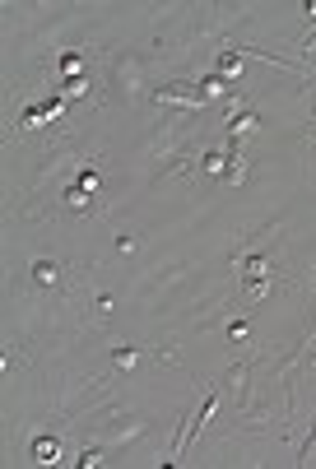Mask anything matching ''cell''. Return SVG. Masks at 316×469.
<instances>
[{
  "instance_id": "cell-20",
  "label": "cell",
  "mask_w": 316,
  "mask_h": 469,
  "mask_svg": "<svg viewBox=\"0 0 316 469\" xmlns=\"http://www.w3.org/2000/svg\"><path fill=\"white\" fill-rule=\"evenodd\" d=\"M303 56H316V33L307 38V47H303Z\"/></svg>"
},
{
  "instance_id": "cell-3",
  "label": "cell",
  "mask_w": 316,
  "mask_h": 469,
  "mask_svg": "<svg viewBox=\"0 0 316 469\" xmlns=\"http://www.w3.org/2000/svg\"><path fill=\"white\" fill-rule=\"evenodd\" d=\"M224 177H228V186H242L251 177V158L242 154V149H228V172Z\"/></svg>"
},
{
  "instance_id": "cell-12",
  "label": "cell",
  "mask_w": 316,
  "mask_h": 469,
  "mask_svg": "<svg viewBox=\"0 0 316 469\" xmlns=\"http://www.w3.org/2000/svg\"><path fill=\"white\" fill-rule=\"evenodd\" d=\"M112 363H117V367H135V363H140V349H131V344H117V349H112Z\"/></svg>"
},
{
  "instance_id": "cell-2",
  "label": "cell",
  "mask_w": 316,
  "mask_h": 469,
  "mask_svg": "<svg viewBox=\"0 0 316 469\" xmlns=\"http://www.w3.org/2000/svg\"><path fill=\"white\" fill-rule=\"evenodd\" d=\"M237 107V103H233ZM261 131V117L251 112V107H237L233 121H228V149H242V140H251V135Z\"/></svg>"
},
{
  "instance_id": "cell-14",
  "label": "cell",
  "mask_w": 316,
  "mask_h": 469,
  "mask_svg": "<svg viewBox=\"0 0 316 469\" xmlns=\"http://www.w3.org/2000/svg\"><path fill=\"white\" fill-rule=\"evenodd\" d=\"M79 469H93V465H103V451H98V446H89V451H84V456L75 460Z\"/></svg>"
},
{
  "instance_id": "cell-11",
  "label": "cell",
  "mask_w": 316,
  "mask_h": 469,
  "mask_svg": "<svg viewBox=\"0 0 316 469\" xmlns=\"http://www.w3.org/2000/svg\"><path fill=\"white\" fill-rule=\"evenodd\" d=\"M270 288H275V279H261V284H247V293H242V302H247V307H261Z\"/></svg>"
},
{
  "instance_id": "cell-5",
  "label": "cell",
  "mask_w": 316,
  "mask_h": 469,
  "mask_svg": "<svg viewBox=\"0 0 316 469\" xmlns=\"http://www.w3.org/2000/svg\"><path fill=\"white\" fill-rule=\"evenodd\" d=\"M66 205L75 209V214H98V200H93V191H84V186H70Z\"/></svg>"
},
{
  "instance_id": "cell-18",
  "label": "cell",
  "mask_w": 316,
  "mask_h": 469,
  "mask_svg": "<svg viewBox=\"0 0 316 469\" xmlns=\"http://www.w3.org/2000/svg\"><path fill=\"white\" fill-rule=\"evenodd\" d=\"M117 251H121V256H131V251H135V237L121 233V237H117Z\"/></svg>"
},
{
  "instance_id": "cell-17",
  "label": "cell",
  "mask_w": 316,
  "mask_h": 469,
  "mask_svg": "<svg viewBox=\"0 0 316 469\" xmlns=\"http://www.w3.org/2000/svg\"><path fill=\"white\" fill-rule=\"evenodd\" d=\"M66 93H70V98H84V93H89V84H84V79H70Z\"/></svg>"
},
{
  "instance_id": "cell-15",
  "label": "cell",
  "mask_w": 316,
  "mask_h": 469,
  "mask_svg": "<svg viewBox=\"0 0 316 469\" xmlns=\"http://www.w3.org/2000/svg\"><path fill=\"white\" fill-rule=\"evenodd\" d=\"M79 70H84V61H79V56H61V75H70V79H75Z\"/></svg>"
},
{
  "instance_id": "cell-19",
  "label": "cell",
  "mask_w": 316,
  "mask_h": 469,
  "mask_svg": "<svg viewBox=\"0 0 316 469\" xmlns=\"http://www.w3.org/2000/svg\"><path fill=\"white\" fill-rule=\"evenodd\" d=\"M303 14H307V19L316 24V0H307V5H303Z\"/></svg>"
},
{
  "instance_id": "cell-9",
  "label": "cell",
  "mask_w": 316,
  "mask_h": 469,
  "mask_svg": "<svg viewBox=\"0 0 316 469\" xmlns=\"http://www.w3.org/2000/svg\"><path fill=\"white\" fill-rule=\"evenodd\" d=\"M242 75V56L228 47V52H219V79H237Z\"/></svg>"
},
{
  "instance_id": "cell-6",
  "label": "cell",
  "mask_w": 316,
  "mask_h": 469,
  "mask_svg": "<svg viewBox=\"0 0 316 469\" xmlns=\"http://www.w3.org/2000/svg\"><path fill=\"white\" fill-rule=\"evenodd\" d=\"M33 279H38L42 288H56L61 284V265L56 261H33Z\"/></svg>"
},
{
  "instance_id": "cell-1",
  "label": "cell",
  "mask_w": 316,
  "mask_h": 469,
  "mask_svg": "<svg viewBox=\"0 0 316 469\" xmlns=\"http://www.w3.org/2000/svg\"><path fill=\"white\" fill-rule=\"evenodd\" d=\"M158 107H186V112H200L205 107V98L200 93H191V84H163V89L154 93Z\"/></svg>"
},
{
  "instance_id": "cell-13",
  "label": "cell",
  "mask_w": 316,
  "mask_h": 469,
  "mask_svg": "<svg viewBox=\"0 0 316 469\" xmlns=\"http://www.w3.org/2000/svg\"><path fill=\"white\" fill-rule=\"evenodd\" d=\"M79 186H84V191H93V196H98V186H103V182H98V168H84V172H79Z\"/></svg>"
},
{
  "instance_id": "cell-7",
  "label": "cell",
  "mask_w": 316,
  "mask_h": 469,
  "mask_svg": "<svg viewBox=\"0 0 316 469\" xmlns=\"http://www.w3.org/2000/svg\"><path fill=\"white\" fill-rule=\"evenodd\" d=\"M196 89H200V98H205V103H214V98H224V79H219V75H200L196 79Z\"/></svg>"
},
{
  "instance_id": "cell-16",
  "label": "cell",
  "mask_w": 316,
  "mask_h": 469,
  "mask_svg": "<svg viewBox=\"0 0 316 469\" xmlns=\"http://www.w3.org/2000/svg\"><path fill=\"white\" fill-rule=\"evenodd\" d=\"M228 335H233L237 344H247V339H251V326H247V321H233V326H228Z\"/></svg>"
},
{
  "instance_id": "cell-8",
  "label": "cell",
  "mask_w": 316,
  "mask_h": 469,
  "mask_svg": "<svg viewBox=\"0 0 316 469\" xmlns=\"http://www.w3.org/2000/svg\"><path fill=\"white\" fill-rule=\"evenodd\" d=\"M196 163H200L205 172H228V149H205Z\"/></svg>"
},
{
  "instance_id": "cell-10",
  "label": "cell",
  "mask_w": 316,
  "mask_h": 469,
  "mask_svg": "<svg viewBox=\"0 0 316 469\" xmlns=\"http://www.w3.org/2000/svg\"><path fill=\"white\" fill-rule=\"evenodd\" d=\"M117 79H121V89H126V93H135V89H140V66L121 61V66H117Z\"/></svg>"
},
{
  "instance_id": "cell-4",
  "label": "cell",
  "mask_w": 316,
  "mask_h": 469,
  "mask_svg": "<svg viewBox=\"0 0 316 469\" xmlns=\"http://www.w3.org/2000/svg\"><path fill=\"white\" fill-rule=\"evenodd\" d=\"M33 460H38V465H56V460H61V437H38V442H33Z\"/></svg>"
}]
</instances>
